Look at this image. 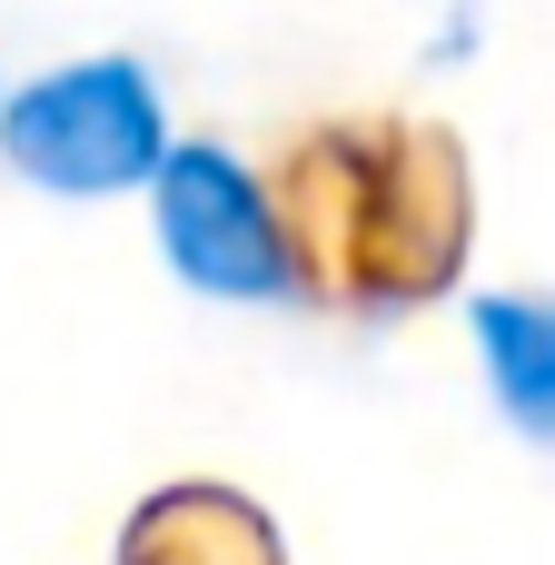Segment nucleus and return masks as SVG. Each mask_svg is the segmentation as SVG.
I'll list each match as a JSON object with an SVG mask.
<instances>
[{"mask_svg": "<svg viewBox=\"0 0 555 565\" xmlns=\"http://www.w3.org/2000/svg\"><path fill=\"white\" fill-rule=\"evenodd\" d=\"M169 99L159 79L129 60V50H99V60H60L20 89H0V159L50 189V199H119V189H149L159 159H169Z\"/></svg>", "mask_w": 555, "mask_h": 565, "instance_id": "nucleus-1", "label": "nucleus"}, {"mask_svg": "<svg viewBox=\"0 0 555 565\" xmlns=\"http://www.w3.org/2000/svg\"><path fill=\"white\" fill-rule=\"evenodd\" d=\"M149 218H159V258L199 288V298H238V308H278L298 298V248L288 218L268 199V179L218 149V139H179L149 179Z\"/></svg>", "mask_w": 555, "mask_h": 565, "instance_id": "nucleus-2", "label": "nucleus"}, {"mask_svg": "<svg viewBox=\"0 0 555 565\" xmlns=\"http://www.w3.org/2000/svg\"><path fill=\"white\" fill-rule=\"evenodd\" d=\"M467 328H477V358H487L497 407H506L526 437H546V447H555V298L497 288V298L467 308Z\"/></svg>", "mask_w": 555, "mask_h": 565, "instance_id": "nucleus-3", "label": "nucleus"}]
</instances>
